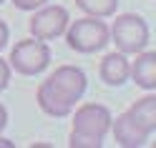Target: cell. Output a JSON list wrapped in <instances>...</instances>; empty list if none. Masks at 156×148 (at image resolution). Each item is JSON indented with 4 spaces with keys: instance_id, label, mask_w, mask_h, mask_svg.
Listing matches in <instances>:
<instances>
[{
    "instance_id": "cell-14",
    "label": "cell",
    "mask_w": 156,
    "mask_h": 148,
    "mask_svg": "<svg viewBox=\"0 0 156 148\" xmlns=\"http://www.w3.org/2000/svg\"><path fill=\"white\" fill-rule=\"evenodd\" d=\"M10 73H13V68L8 65V60L0 58V93L8 88V83H10Z\"/></svg>"
},
{
    "instance_id": "cell-13",
    "label": "cell",
    "mask_w": 156,
    "mask_h": 148,
    "mask_svg": "<svg viewBox=\"0 0 156 148\" xmlns=\"http://www.w3.org/2000/svg\"><path fill=\"white\" fill-rule=\"evenodd\" d=\"M68 146H71V148H101L103 146V138H93V136H83V133L71 131V136H68Z\"/></svg>"
},
{
    "instance_id": "cell-2",
    "label": "cell",
    "mask_w": 156,
    "mask_h": 148,
    "mask_svg": "<svg viewBox=\"0 0 156 148\" xmlns=\"http://www.w3.org/2000/svg\"><path fill=\"white\" fill-rule=\"evenodd\" d=\"M66 40L68 48H73L76 53H98L108 45V25L103 23V18L86 15L81 20L68 23L66 28Z\"/></svg>"
},
{
    "instance_id": "cell-15",
    "label": "cell",
    "mask_w": 156,
    "mask_h": 148,
    "mask_svg": "<svg viewBox=\"0 0 156 148\" xmlns=\"http://www.w3.org/2000/svg\"><path fill=\"white\" fill-rule=\"evenodd\" d=\"M48 0H13V5L18 10H38L41 5H45Z\"/></svg>"
},
{
    "instance_id": "cell-7",
    "label": "cell",
    "mask_w": 156,
    "mask_h": 148,
    "mask_svg": "<svg viewBox=\"0 0 156 148\" xmlns=\"http://www.w3.org/2000/svg\"><path fill=\"white\" fill-rule=\"evenodd\" d=\"M111 133L116 138V143L123 146V148H141V146L149 143V138L154 136V133L146 131L144 126L136 123L129 111L116 115V121H111Z\"/></svg>"
},
{
    "instance_id": "cell-16",
    "label": "cell",
    "mask_w": 156,
    "mask_h": 148,
    "mask_svg": "<svg viewBox=\"0 0 156 148\" xmlns=\"http://www.w3.org/2000/svg\"><path fill=\"white\" fill-rule=\"evenodd\" d=\"M8 38H10V30H8V25H5V20H0V50L8 45Z\"/></svg>"
},
{
    "instance_id": "cell-5",
    "label": "cell",
    "mask_w": 156,
    "mask_h": 148,
    "mask_svg": "<svg viewBox=\"0 0 156 148\" xmlns=\"http://www.w3.org/2000/svg\"><path fill=\"white\" fill-rule=\"evenodd\" d=\"M113 115L106 105L101 103H83L73 113V131L93 138H106V133L111 131Z\"/></svg>"
},
{
    "instance_id": "cell-3",
    "label": "cell",
    "mask_w": 156,
    "mask_h": 148,
    "mask_svg": "<svg viewBox=\"0 0 156 148\" xmlns=\"http://www.w3.org/2000/svg\"><path fill=\"white\" fill-rule=\"evenodd\" d=\"M8 65L20 75H38L51 65V48L45 40H38V38L18 40L15 48L10 50V63Z\"/></svg>"
},
{
    "instance_id": "cell-4",
    "label": "cell",
    "mask_w": 156,
    "mask_h": 148,
    "mask_svg": "<svg viewBox=\"0 0 156 148\" xmlns=\"http://www.w3.org/2000/svg\"><path fill=\"white\" fill-rule=\"evenodd\" d=\"M68 23H71V18H68V10L63 5H41L35 10V15L30 18V35L38 38V40H55L58 35L66 33Z\"/></svg>"
},
{
    "instance_id": "cell-9",
    "label": "cell",
    "mask_w": 156,
    "mask_h": 148,
    "mask_svg": "<svg viewBox=\"0 0 156 148\" xmlns=\"http://www.w3.org/2000/svg\"><path fill=\"white\" fill-rule=\"evenodd\" d=\"M129 78L144 91L156 88V53L154 50H141L136 53V60L129 63Z\"/></svg>"
},
{
    "instance_id": "cell-11",
    "label": "cell",
    "mask_w": 156,
    "mask_h": 148,
    "mask_svg": "<svg viewBox=\"0 0 156 148\" xmlns=\"http://www.w3.org/2000/svg\"><path fill=\"white\" fill-rule=\"evenodd\" d=\"M129 113H131V118L139 126H144L149 133H154L156 131V95H144V98H139L131 108H129Z\"/></svg>"
},
{
    "instance_id": "cell-1",
    "label": "cell",
    "mask_w": 156,
    "mask_h": 148,
    "mask_svg": "<svg viewBox=\"0 0 156 148\" xmlns=\"http://www.w3.org/2000/svg\"><path fill=\"white\" fill-rule=\"evenodd\" d=\"M149 25L141 15H133V13H123V15H116L113 25L108 28V43H116L119 53L123 55H136L146 50L149 45Z\"/></svg>"
},
{
    "instance_id": "cell-12",
    "label": "cell",
    "mask_w": 156,
    "mask_h": 148,
    "mask_svg": "<svg viewBox=\"0 0 156 148\" xmlns=\"http://www.w3.org/2000/svg\"><path fill=\"white\" fill-rule=\"evenodd\" d=\"M76 5L93 18H111L119 10V0H76Z\"/></svg>"
},
{
    "instance_id": "cell-10",
    "label": "cell",
    "mask_w": 156,
    "mask_h": 148,
    "mask_svg": "<svg viewBox=\"0 0 156 148\" xmlns=\"http://www.w3.org/2000/svg\"><path fill=\"white\" fill-rule=\"evenodd\" d=\"M98 73L106 85H123L129 81V58L123 53H108L101 60Z\"/></svg>"
},
{
    "instance_id": "cell-17",
    "label": "cell",
    "mask_w": 156,
    "mask_h": 148,
    "mask_svg": "<svg viewBox=\"0 0 156 148\" xmlns=\"http://www.w3.org/2000/svg\"><path fill=\"white\" fill-rule=\"evenodd\" d=\"M5 126H8V111H5V105L0 103V133H3Z\"/></svg>"
},
{
    "instance_id": "cell-6",
    "label": "cell",
    "mask_w": 156,
    "mask_h": 148,
    "mask_svg": "<svg viewBox=\"0 0 156 148\" xmlns=\"http://www.w3.org/2000/svg\"><path fill=\"white\" fill-rule=\"evenodd\" d=\"M45 81L51 83L63 98H68L71 103H78V101H81L83 93H86V85H88L86 73L81 71V68H76V65H58L55 71L45 78Z\"/></svg>"
},
{
    "instance_id": "cell-8",
    "label": "cell",
    "mask_w": 156,
    "mask_h": 148,
    "mask_svg": "<svg viewBox=\"0 0 156 148\" xmlns=\"http://www.w3.org/2000/svg\"><path fill=\"white\" fill-rule=\"evenodd\" d=\"M35 101H38V105H41V111L45 115H53V118H66V115H71L73 108H76V103H71L68 98H63L48 81H43L41 85H38Z\"/></svg>"
},
{
    "instance_id": "cell-19",
    "label": "cell",
    "mask_w": 156,
    "mask_h": 148,
    "mask_svg": "<svg viewBox=\"0 0 156 148\" xmlns=\"http://www.w3.org/2000/svg\"><path fill=\"white\" fill-rule=\"evenodd\" d=\"M0 3H3V0H0Z\"/></svg>"
},
{
    "instance_id": "cell-18",
    "label": "cell",
    "mask_w": 156,
    "mask_h": 148,
    "mask_svg": "<svg viewBox=\"0 0 156 148\" xmlns=\"http://www.w3.org/2000/svg\"><path fill=\"white\" fill-rule=\"evenodd\" d=\"M0 146H5V148H13V141H8V138H0Z\"/></svg>"
}]
</instances>
